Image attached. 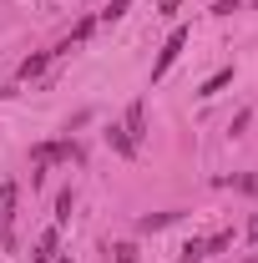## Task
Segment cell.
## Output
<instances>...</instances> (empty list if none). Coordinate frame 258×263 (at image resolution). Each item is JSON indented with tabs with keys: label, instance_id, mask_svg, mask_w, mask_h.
I'll list each match as a JSON object with an SVG mask.
<instances>
[{
	"label": "cell",
	"instance_id": "cell-4",
	"mask_svg": "<svg viewBox=\"0 0 258 263\" xmlns=\"http://www.w3.org/2000/svg\"><path fill=\"white\" fill-rule=\"evenodd\" d=\"M122 132H127L132 142L142 147V137H147V101H132V106H127V122H122Z\"/></svg>",
	"mask_w": 258,
	"mask_h": 263
},
{
	"label": "cell",
	"instance_id": "cell-11",
	"mask_svg": "<svg viewBox=\"0 0 258 263\" xmlns=\"http://www.w3.org/2000/svg\"><path fill=\"white\" fill-rule=\"evenodd\" d=\"M46 61H51V56H31V61H21V81L41 76V71H46Z\"/></svg>",
	"mask_w": 258,
	"mask_h": 263
},
{
	"label": "cell",
	"instance_id": "cell-1",
	"mask_svg": "<svg viewBox=\"0 0 258 263\" xmlns=\"http://www.w3.org/2000/svg\"><path fill=\"white\" fill-rule=\"evenodd\" d=\"M15 197H21L15 182H0V243L5 248H15Z\"/></svg>",
	"mask_w": 258,
	"mask_h": 263
},
{
	"label": "cell",
	"instance_id": "cell-10",
	"mask_svg": "<svg viewBox=\"0 0 258 263\" xmlns=\"http://www.w3.org/2000/svg\"><path fill=\"white\" fill-rule=\"evenodd\" d=\"M233 187H238V193H248V197H258V172H238V177H233Z\"/></svg>",
	"mask_w": 258,
	"mask_h": 263
},
{
	"label": "cell",
	"instance_id": "cell-17",
	"mask_svg": "<svg viewBox=\"0 0 258 263\" xmlns=\"http://www.w3.org/2000/svg\"><path fill=\"white\" fill-rule=\"evenodd\" d=\"M248 238H253V243H258V218H253V223H248Z\"/></svg>",
	"mask_w": 258,
	"mask_h": 263
},
{
	"label": "cell",
	"instance_id": "cell-3",
	"mask_svg": "<svg viewBox=\"0 0 258 263\" xmlns=\"http://www.w3.org/2000/svg\"><path fill=\"white\" fill-rule=\"evenodd\" d=\"M31 157L35 162H81V147L76 142H46V147H35Z\"/></svg>",
	"mask_w": 258,
	"mask_h": 263
},
{
	"label": "cell",
	"instance_id": "cell-5",
	"mask_svg": "<svg viewBox=\"0 0 258 263\" xmlns=\"http://www.w3.org/2000/svg\"><path fill=\"white\" fill-rule=\"evenodd\" d=\"M228 81H233V66H223V71H218V76H208V81H202V86H197V97H218V91H223Z\"/></svg>",
	"mask_w": 258,
	"mask_h": 263
},
{
	"label": "cell",
	"instance_id": "cell-16",
	"mask_svg": "<svg viewBox=\"0 0 258 263\" xmlns=\"http://www.w3.org/2000/svg\"><path fill=\"white\" fill-rule=\"evenodd\" d=\"M157 15H177V0H157Z\"/></svg>",
	"mask_w": 258,
	"mask_h": 263
},
{
	"label": "cell",
	"instance_id": "cell-13",
	"mask_svg": "<svg viewBox=\"0 0 258 263\" xmlns=\"http://www.w3.org/2000/svg\"><path fill=\"white\" fill-rule=\"evenodd\" d=\"M132 0H112V5H106V10H101V21H117V15H122V10H127Z\"/></svg>",
	"mask_w": 258,
	"mask_h": 263
},
{
	"label": "cell",
	"instance_id": "cell-2",
	"mask_svg": "<svg viewBox=\"0 0 258 263\" xmlns=\"http://www.w3.org/2000/svg\"><path fill=\"white\" fill-rule=\"evenodd\" d=\"M188 26H177V31L167 35V46H162V56H157V66H152V81H162V76H167V66L177 61V56H182V46H188Z\"/></svg>",
	"mask_w": 258,
	"mask_h": 263
},
{
	"label": "cell",
	"instance_id": "cell-15",
	"mask_svg": "<svg viewBox=\"0 0 258 263\" xmlns=\"http://www.w3.org/2000/svg\"><path fill=\"white\" fill-rule=\"evenodd\" d=\"M238 5H248V0H218V5H213V10H218V15H233V10H238Z\"/></svg>",
	"mask_w": 258,
	"mask_h": 263
},
{
	"label": "cell",
	"instance_id": "cell-8",
	"mask_svg": "<svg viewBox=\"0 0 258 263\" xmlns=\"http://www.w3.org/2000/svg\"><path fill=\"white\" fill-rule=\"evenodd\" d=\"M177 258H182V263H202V258H208V243H202V238L182 243V253H177Z\"/></svg>",
	"mask_w": 258,
	"mask_h": 263
},
{
	"label": "cell",
	"instance_id": "cell-7",
	"mask_svg": "<svg viewBox=\"0 0 258 263\" xmlns=\"http://www.w3.org/2000/svg\"><path fill=\"white\" fill-rule=\"evenodd\" d=\"M51 258H56V228H46L35 243V263H51Z\"/></svg>",
	"mask_w": 258,
	"mask_h": 263
},
{
	"label": "cell",
	"instance_id": "cell-14",
	"mask_svg": "<svg viewBox=\"0 0 258 263\" xmlns=\"http://www.w3.org/2000/svg\"><path fill=\"white\" fill-rule=\"evenodd\" d=\"M56 218H61V223L71 218V193H61V197H56Z\"/></svg>",
	"mask_w": 258,
	"mask_h": 263
},
{
	"label": "cell",
	"instance_id": "cell-9",
	"mask_svg": "<svg viewBox=\"0 0 258 263\" xmlns=\"http://www.w3.org/2000/svg\"><path fill=\"white\" fill-rule=\"evenodd\" d=\"M167 223H177V213H152V218H142V233H157Z\"/></svg>",
	"mask_w": 258,
	"mask_h": 263
},
{
	"label": "cell",
	"instance_id": "cell-12",
	"mask_svg": "<svg viewBox=\"0 0 258 263\" xmlns=\"http://www.w3.org/2000/svg\"><path fill=\"white\" fill-rule=\"evenodd\" d=\"M106 253H112V263H137V248L132 243H112Z\"/></svg>",
	"mask_w": 258,
	"mask_h": 263
},
{
	"label": "cell",
	"instance_id": "cell-6",
	"mask_svg": "<svg viewBox=\"0 0 258 263\" xmlns=\"http://www.w3.org/2000/svg\"><path fill=\"white\" fill-rule=\"evenodd\" d=\"M106 142H112V147H117L122 157H137V142H132V137H127L122 127H106Z\"/></svg>",
	"mask_w": 258,
	"mask_h": 263
}]
</instances>
